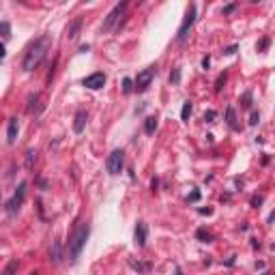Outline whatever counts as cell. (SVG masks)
Returning a JSON list of instances; mask_svg holds the SVG:
<instances>
[{"mask_svg": "<svg viewBox=\"0 0 275 275\" xmlns=\"http://www.w3.org/2000/svg\"><path fill=\"white\" fill-rule=\"evenodd\" d=\"M47 41L45 37L43 39H37L32 45L26 50V56H24V71H35L37 67H39V63L43 61V56H45L47 52Z\"/></svg>", "mask_w": 275, "mask_h": 275, "instance_id": "1", "label": "cell"}, {"mask_svg": "<svg viewBox=\"0 0 275 275\" xmlns=\"http://www.w3.org/2000/svg\"><path fill=\"white\" fill-rule=\"evenodd\" d=\"M88 234H90V226L82 224L75 230V234L71 236V241H69V258H71V262H75L80 258V254H82L86 241H88Z\"/></svg>", "mask_w": 275, "mask_h": 275, "instance_id": "2", "label": "cell"}, {"mask_svg": "<svg viewBox=\"0 0 275 275\" xmlns=\"http://www.w3.org/2000/svg\"><path fill=\"white\" fill-rule=\"evenodd\" d=\"M125 13H127V2H121V4H116L114 9L107 13V18L104 20V26H101V30L104 32H110V30H114L118 24H121V20L125 18Z\"/></svg>", "mask_w": 275, "mask_h": 275, "instance_id": "3", "label": "cell"}, {"mask_svg": "<svg viewBox=\"0 0 275 275\" xmlns=\"http://www.w3.org/2000/svg\"><path fill=\"white\" fill-rule=\"evenodd\" d=\"M123 164H125V153H123L121 148H114L106 159V168L110 174H121Z\"/></svg>", "mask_w": 275, "mask_h": 275, "instance_id": "4", "label": "cell"}, {"mask_svg": "<svg viewBox=\"0 0 275 275\" xmlns=\"http://www.w3.org/2000/svg\"><path fill=\"white\" fill-rule=\"evenodd\" d=\"M155 71H157L155 67H148V69H144V71H140L138 78L133 80V88H136L138 93H144V90H147L148 86H150V82H153Z\"/></svg>", "mask_w": 275, "mask_h": 275, "instance_id": "5", "label": "cell"}, {"mask_svg": "<svg viewBox=\"0 0 275 275\" xmlns=\"http://www.w3.org/2000/svg\"><path fill=\"white\" fill-rule=\"evenodd\" d=\"M193 21H196V7L190 4V7H187V13H185V20H183V24L179 28V35H176V39H179V41L185 39L187 32H190V28L193 26Z\"/></svg>", "mask_w": 275, "mask_h": 275, "instance_id": "6", "label": "cell"}, {"mask_svg": "<svg viewBox=\"0 0 275 275\" xmlns=\"http://www.w3.org/2000/svg\"><path fill=\"white\" fill-rule=\"evenodd\" d=\"M26 183H20V187H18V191L13 193V198H11V200L7 202V213L9 215H15V211H18L20 209V204L24 202V198H26Z\"/></svg>", "mask_w": 275, "mask_h": 275, "instance_id": "7", "label": "cell"}, {"mask_svg": "<svg viewBox=\"0 0 275 275\" xmlns=\"http://www.w3.org/2000/svg\"><path fill=\"white\" fill-rule=\"evenodd\" d=\"M82 84L90 90H99V88H104V84H106V75L104 73H93V75H88V78H84Z\"/></svg>", "mask_w": 275, "mask_h": 275, "instance_id": "8", "label": "cell"}, {"mask_svg": "<svg viewBox=\"0 0 275 275\" xmlns=\"http://www.w3.org/2000/svg\"><path fill=\"white\" fill-rule=\"evenodd\" d=\"M50 260L54 262V265H61L63 262V245L61 241H54L52 247H50Z\"/></svg>", "mask_w": 275, "mask_h": 275, "instance_id": "9", "label": "cell"}, {"mask_svg": "<svg viewBox=\"0 0 275 275\" xmlns=\"http://www.w3.org/2000/svg\"><path fill=\"white\" fill-rule=\"evenodd\" d=\"M86 118H88L86 110H78V112H75V123H73V131H75V133H82V131H84Z\"/></svg>", "mask_w": 275, "mask_h": 275, "instance_id": "10", "label": "cell"}, {"mask_svg": "<svg viewBox=\"0 0 275 275\" xmlns=\"http://www.w3.org/2000/svg\"><path fill=\"white\" fill-rule=\"evenodd\" d=\"M80 28H82V18H75V20L71 21V24H69V28H67V39H69V41L78 39Z\"/></svg>", "mask_w": 275, "mask_h": 275, "instance_id": "11", "label": "cell"}, {"mask_svg": "<svg viewBox=\"0 0 275 275\" xmlns=\"http://www.w3.org/2000/svg\"><path fill=\"white\" fill-rule=\"evenodd\" d=\"M18 131H20L18 118H9V129H7V140H9V144L15 142V138H18Z\"/></svg>", "mask_w": 275, "mask_h": 275, "instance_id": "12", "label": "cell"}, {"mask_svg": "<svg viewBox=\"0 0 275 275\" xmlns=\"http://www.w3.org/2000/svg\"><path fill=\"white\" fill-rule=\"evenodd\" d=\"M144 243H147V226L140 222V224L136 226V245L142 247Z\"/></svg>", "mask_w": 275, "mask_h": 275, "instance_id": "13", "label": "cell"}, {"mask_svg": "<svg viewBox=\"0 0 275 275\" xmlns=\"http://www.w3.org/2000/svg\"><path fill=\"white\" fill-rule=\"evenodd\" d=\"M226 118H228V125L233 129H239V123H236V116H234V107H226Z\"/></svg>", "mask_w": 275, "mask_h": 275, "instance_id": "14", "label": "cell"}, {"mask_svg": "<svg viewBox=\"0 0 275 275\" xmlns=\"http://www.w3.org/2000/svg\"><path fill=\"white\" fill-rule=\"evenodd\" d=\"M155 129H157V118H155V116H148L147 123H144V131H147L148 136H150V133H155Z\"/></svg>", "mask_w": 275, "mask_h": 275, "instance_id": "15", "label": "cell"}, {"mask_svg": "<svg viewBox=\"0 0 275 275\" xmlns=\"http://www.w3.org/2000/svg\"><path fill=\"white\" fill-rule=\"evenodd\" d=\"M191 110H193L191 101H185V104H183V110H181V118H183V121H190V116H191Z\"/></svg>", "mask_w": 275, "mask_h": 275, "instance_id": "16", "label": "cell"}, {"mask_svg": "<svg viewBox=\"0 0 275 275\" xmlns=\"http://www.w3.org/2000/svg\"><path fill=\"white\" fill-rule=\"evenodd\" d=\"M0 37H2V39H9V37H11V26H9V21H0Z\"/></svg>", "mask_w": 275, "mask_h": 275, "instance_id": "17", "label": "cell"}, {"mask_svg": "<svg viewBox=\"0 0 275 275\" xmlns=\"http://www.w3.org/2000/svg\"><path fill=\"white\" fill-rule=\"evenodd\" d=\"M226 78H228V75H226V73H222V75H219V78H217V82H215V90H217V93H219V90L224 88V84H226Z\"/></svg>", "mask_w": 275, "mask_h": 275, "instance_id": "18", "label": "cell"}, {"mask_svg": "<svg viewBox=\"0 0 275 275\" xmlns=\"http://www.w3.org/2000/svg\"><path fill=\"white\" fill-rule=\"evenodd\" d=\"M35 161H37V153L35 150H28V153H26V164H28V168H32Z\"/></svg>", "mask_w": 275, "mask_h": 275, "instance_id": "19", "label": "cell"}, {"mask_svg": "<svg viewBox=\"0 0 275 275\" xmlns=\"http://www.w3.org/2000/svg\"><path fill=\"white\" fill-rule=\"evenodd\" d=\"M123 90H125V93L129 95L133 90V80H129V78H125L123 80Z\"/></svg>", "mask_w": 275, "mask_h": 275, "instance_id": "20", "label": "cell"}, {"mask_svg": "<svg viewBox=\"0 0 275 275\" xmlns=\"http://www.w3.org/2000/svg\"><path fill=\"white\" fill-rule=\"evenodd\" d=\"M198 239H200V241H204V243H209V241H211V239H213V236H211V234H209V233H207V230H198Z\"/></svg>", "mask_w": 275, "mask_h": 275, "instance_id": "21", "label": "cell"}, {"mask_svg": "<svg viewBox=\"0 0 275 275\" xmlns=\"http://www.w3.org/2000/svg\"><path fill=\"white\" fill-rule=\"evenodd\" d=\"M179 80H181V69H174L172 75H170V82L172 84H179Z\"/></svg>", "mask_w": 275, "mask_h": 275, "instance_id": "22", "label": "cell"}, {"mask_svg": "<svg viewBox=\"0 0 275 275\" xmlns=\"http://www.w3.org/2000/svg\"><path fill=\"white\" fill-rule=\"evenodd\" d=\"M15 269H18V262H9V267L4 269V273H2V275H13V273H15Z\"/></svg>", "mask_w": 275, "mask_h": 275, "instance_id": "23", "label": "cell"}, {"mask_svg": "<svg viewBox=\"0 0 275 275\" xmlns=\"http://www.w3.org/2000/svg\"><path fill=\"white\" fill-rule=\"evenodd\" d=\"M258 121H260V114H258V112H252V116H250V125L254 127Z\"/></svg>", "mask_w": 275, "mask_h": 275, "instance_id": "24", "label": "cell"}, {"mask_svg": "<svg viewBox=\"0 0 275 275\" xmlns=\"http://www.w3.org/2000/svg\"><path fill=\"white\" fill-rule=\"evenodd\" d=\"M213 118H215V112L213 110H209L207 114H204V121H209V123H213Z\"/></svg>", "mask_w": 275, "mask_h": 275, "instance_id": "25", "label": "cell"}, {"mask_svg": "<svg viewBox=\"0 0 275 275\" xmlns=\"http://www.w3.org/2000/svg\"><path fill=\"white\" fill-rule=\"evenodd\" d=\"M258 204H262V196H254V198H252V207H258Z\"/></svg>", "mask_w": 275, "mask_h": 275, "instance_id": "26", "label": "cell"}, {"mask_svg": "<svg viewBox=\"0 0 275 275\" xmlns=\"http://www.w3.org/2000/svg\"><path fill=\"white\" fill-rule=\"evenodd\" d=\"M250 101H252V95L245 93V97H243V107H250Z\"/></svg>", "mask_w": 275, "mask_h": 275, "instance_id": "27", "label": "cell"}, {"mask_svg": "<svg viewBox=\"0 0 275 275\" xmlns=\"http://www.w3.org/2000/svg\"><path fill=\"white\" fill-rule=\"evenodd\" d=\"M198 198H200V193H198V191H193V193H191V198H190V200H191V202H196V200H198Z\"/></svg>", "mask_w": 275, "mask_h": 275, "instance_id": "28", "label": "cell"}, {"mask_svg": "<svg viewBox=\"0 0 275 275\" xmlns=\"http://www.w3.org/2000/svg\"><path fill=\"white\" fill-rule=\"evenodd\" d=\"M209 64H211V61H209V56H207V58L202 61V67H204V69H209Z\"/></svg>", "mask_w": 275, "mask_h": 275, "instance_id": "29", "label": "cell"}, {"mask_svg": "<svg viewBox=\"0 0 275 275\" xmlns=\"http://www.w3.org/2000/svg\"><path fill=\"white\" fill-rule=\"evenodd\" d=\"M4 54H7L4 52V45H0V58H4Z\"/></svg>", "mask_w": 275, "mask_h": 275, "instance_id": "30", "label": "cell"}, {"mask_svg": "<svg viewBox=\"0 0 275 275\" xmlns=\"http://www.w3.org/2000/svg\"><path fill=\"white\" fill-rule=\"evenodd\" d=\"M30 275H37V273H30Z\"/></svg>", "mask_w": 275, "mask_h": 275, "instance_id": "31", "label": "cell"}, {"mask_svg": "<svg viewBox=\"0 0 275 275\" xmlns=\"http://www.w3.org/2000/svg\"><path fill=\"white\" fill-rule=\"evenodd\" d=\"M0 196H2V191H0Z\"/></svg>", "mask_w": 275, "mask_h": 275, "instance_id": "32", "label": "cell"}]
</instances>
